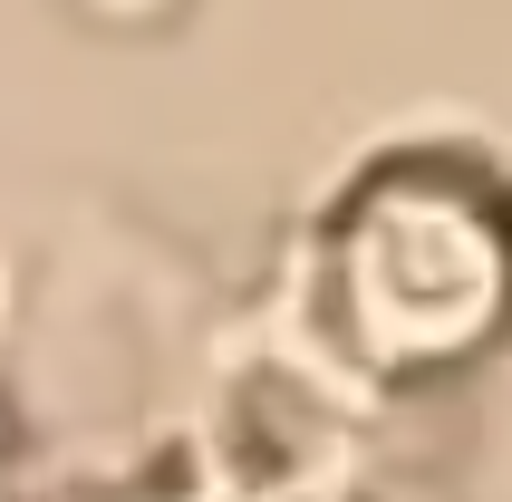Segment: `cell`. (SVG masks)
I'll list each match as a JSON object with an SVG mask.
<instances>
[{
    "mask_svg": "<svg viewBox=\"0 0 512 502\" xmlns=\"http://www.w3.org/2000/svg\"><path fill=\"white\" fill-rule=\"evenodd\" d=\"M339 319L377 367L426 377L512 319V223L455 165H387L339 223Z\"/></svg>",
    "mask_w": 512,
    "mask_h": 502,
    "instance_id": "6da1fadb",
    "label": "cell"
}]
</instances>
